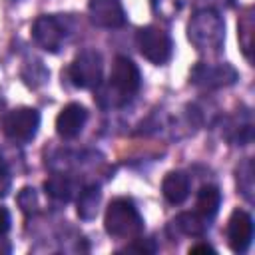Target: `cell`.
I'll return each mask as SVG.
<instances>
[{
    "instance_id": "cell-14",
    "label": "cell",
    "mask_w": 255,
    "mask_h": 255,
    "mask_svg": "<svg viewBox=\"0 0 255 255\" xmlns=\"http://www.w3.org/2000/svg\"><path fill=\"white\" fill-rule=\"evenodd\" d=\"M221 205V191L215 185H203L197 191V213L205 219H211L217 215Z\"/></svg>"
},
{
    "instance_id": "cell-10",
    "label": "cell",
    "mask_w": 255,
    "mask_h": 255,
    "mask_svg": "<svg viewBox=\"0 0 255 255\" xmlns=\"http://www.w3.org/2000/svg\"><path fill=\"white\" fill-rule=\"evenodd\" d=\"M88 14L100 28H120L126 24V12L120 0H90Z\"/></svg>"
},
{
    "instance_id": "cell-22",
    "label": "cell",
    "mask_w": 255,
    "mask_h": 255,
    "mask_svg": "<svg viewBox=\"0 0 255 255\" xmlns=\"http://www.w3.org/2000/svg\"><path fill=\"white\" fill-rule=\"evenodd\" d=\"M197 253H215V249L209 243H197V245L189 247V255H197Z\"/></svg>"
},
{
    "instance_id": "cell-5",
    "label": "cell",
    "mask_w": 255,
    "mask_h": 255,
    "mask_svg": "<svg viewBox=\"0 0 255 255\" xmlns=\"http://www.w3.org/2000/svg\"><path fill=\"white\" fill-rule=\"evenodd\" d=\"M135 42H137V48H139V54L149 60L151 64L155 66H161L165 62H169L171 54H173V42H171V36L157 28V26H143L137 30V36H135Z\"/></svg>"
},
{
    "instance_id": "cell-7",
    "label": "cell",
    "mask_w": 255,
    "mask_h": 255,
    "mask_svg": "<svg viewBox=\"0 0 255 255\" xmlns=\"http://www.w3.org/2000/svg\"><path fill=\"white\" fill-rule=\"evenodd\" d=\"M40 128V114L34 108H16L2 122L4 133L14 141H30Z\"/></svg>"
},
{
    "instance_id": "cell-9",
    "label": "cell",
    "mask_w": 255,
    "mask_h": 255,
    "mask_svg": "<svg viewBox=\"0 0 255 255\" xmlns=\"http://www.w3.org/2000/svg\"><path fill=\"white\" fill-rule=\"evenodd\" d=\"M253 241V219L247 211L235 209L227 221V243L235 253H245Z\"/></svg>"
},
{
    "instance_id": "cell-8",
    "label": "cell",
    "mask_w": 255,
    "mask_h": 255,
    "mask_svg": "<svg viewBox=\"0 0 255 255\" xmlns=\"http://www.w3.org/2000/svg\"><path fill=\"white\" fill-rule=\"evenodd\" d=\"M66 36H68L66 24L58 16H40V18H36V22L32 26L34 42L50 54L60 52V48L66 42Z\"/></svg>"
},
{
    "instance_id": "cell-6",
    "label": "cell",
    "mask_w": 255,
    "mask_h": 255,
    "mask_svg": "<svg viewBox=\"0 0 255 255\" xmlns=\"http://www.w3.org/2000/svg\"><path fill=\"white\" fill-rule=\"evenodd\" d=\"M239 74L237 70L227 64H207V62H199L193 66L191 74H189V82L197 88H205V90H217V88H227L233 86L237 82Z\"/></svg>"
},
{
    "instance_id": "cell-15",
    "label": "cell",
    "mask_w": 255,
    "mask_h": 255,
    "mask_svg": "<svg viewBox=\"0 0 255 255\" xmlns=\"http://www.w3.org/2000/svg\"><path fill=\"white\" fill-rule=\"evenodd\" d=\"M100 199H102V191H100L98 185H90L84 191H80V197H78V215H80V219H86V221L94 219L96 213H98Z\"/></svg>"
},
{
    "instance_id": "cell-11",
    "label": "cell",
    "mask_w": 255,
    "mask_h": 255,
    "mask_svg": "<svg viewBox=\"0 0 255 255\" xmlns=\"http://www.w3.org/2000/svg\"><path fill=\"white\" fill-rule=\"evenodd\" d=\"M86 120H88V110L82 106V104H68L62 108V112L58 114L56 118V131L60 137L64 139H72L76 137L84 126H86Z\"/></svg>"
},
{
    "instance_id": "cell-3",
    "label": "cell",
    "mask_w": 255,
    "mask_h": 255,
    "mask_svg": "<svg viewBox=\"0 0 255 255\" xmlns=\"http://www.w3.org/2000/svg\"><path fill=\"white\" fill-rule=\"evenodd\" d=\"M104 227L112 237L129 239L143 231V219L129 197H118L106 209Z\"/></svg>"
},
{
    "instance_id": "cell-20",
    "label": "cell",
    "mask_w": 255,
    "mask_h": 255,
    "mask_svg": "<svg viewBox=\"0 0 255 255\" xmlns=\"http://www.w3.org/2000/svg\"><path fill=\"white\" fill-rule=\"evenodd\" d=\"M10 189V175H8V167H6V161L0 153V197H4Z\"/></svg>"
},
{
    "instance_id": "cell-2",
    "label": "cell",
    "mask_w": 255,
    "mask_h": 255,
    "mask_svg": "<svg viewBox=\"0 0 255 255\" xmlns=\"http://www.w3.org/2000/svg\"><path fill=\"white\" fill-rule=\"evenodd\" d=\"M187 38L199 52L217 54L225 42V22L215 10H199L187 24Z\"/></svg>"
},
{
    "instance_id": "cell-21",
    "label": "cell",
    "mask_w": 255,
    "mask_h": 255,
    "mask_svg": "<svg viewBox=\"0 0 255 255\" xmlns=\"http://www.w3.org/2000/svg\"><path fill=\"white\" fill-rule=\"evenodd\" d=\"M10 223H12V219H10V211L6 209V207H0V241L6 237V233L10 231Z\"/></svg>"
},
{
    "instance_id": "cell-13",
    "label": "cell",
    "mask_w": 255,
    "mask_h": 255,
    "mask_svg": "<svg viewBox=\"0 0 255 255\" xmlns=\"http://www.w3.org/2000/svg\"><path fill=\"white\" fill-rule=\"evenodd\" d=\"M44 189L50 197H54L58 201H70L76 191V183H74V179H70L64 173H54L44 181Z\"/></svg>"
},
{
    "instance_id": "cell-16",
    "label": "cell",
    "mask_w": 255,
    "mask_h": 255,
    "mask_svg": "<svg viewBox=\"0 0 255 255\" xmlns=\"http://www.w3.org/2000/svg\"><path fill=\"white\" fill-rule=\"evenodd\" d=\"M207 219L205 217H201L199 213H179L177 217H175V227L181 231V233H185V235H191V237H199V235H203L205 233V229H207V223H205Z\"/></svg>"
},
{
    "instance_id": "cell-17",
    "label": "cell",
    "mask_w": 255,
    "mask_h": 255,
    "mask_svg": "<svg viewBox=\"0 0 255 255\" xmlns=\"http://www.w3.org/2000/svg\"><path fill=\"white\" fill-rule=\"evenodd\" d=\"M237 185L247 201H253V161L245 159L237 169Z\"/></svg>"
},
{
    "instance_id": "cell-12",
    "label": "cell",
    "mask_w": 255,
    "mask_h": 255,
    "mask_svg": "<svg viewBox=\"0 0 255 255\" xmlns=\"http://www.w3.org/2000/svg\"><path fill=\"white\" fill-rule=\"evenodd\" d=\"M189 189H191V181L183 171H169L161 181V193L173 205L183 203L189 195Z\"/></svg>"
},
{
    "instance_id": "cell-1",
    "label": "cell",
    "mask_w": 255,
    "mask_h": 255,
    "mask_svg": "<svg viewBox=\"0 0 255 255\" xmlns=\"http://www.w3.org/2000/svg\"><path fill=\"white\" fill-rule=\"evenodd\" d=\"M141 76L137 66L128 56H118L112 64V74L108 84H100L96 90V102L102 108H120L126 106L131 96L139 90Z\"/></svg>"
},
{
    "instance_id": "cell-4",
    "label": "cell",
    "mask_w": 255,
    "mask_h": 255,
    "mask_svg": "<svg viewBox=\"0 0 255 255\" xmlns=\"http://www.w3.org/2000/svg\"><path fill=\"white\" fill-rule=\"evenodd\" d=\"M102 72H104V62L102 54L98 50H82L70 64L68 68V78L76 88L92 90L102 84Z\"/></svg>"
},
{
    "instance_id": "cell-19",
    "label": "cell",
    "mask_w": 255,
    "mask_h": 255,
    "mask_svg": "<svg viewBox=\"0 0 255 255\" xmlns=\"http://www.w3.org/2000/svg\"><path fill=\"white\" fill-rule=\"evenodd\" d=\"M122 251H126V253H131V251H135V253H153L155 245L151 243V239H135L131 245H128Z\"/></svg>"
},
{
    "instance_id": "cell-18",
    "label": "cell",
    "mask_w": 255,
    "mask_h": 255,
    "mask_svg": "<svg viewBox=\"0 0 255 255\" xmlns=\"http://www.w3.org/2000/svg\"><path fill=\"white\" fill-rule=\"evenodd\" d=\"M18 205L22 207V211L30 213L36 209L38 205V197H36V191L32 187H24L20 193H18Z\"/></svg>"
}]
</instances>
